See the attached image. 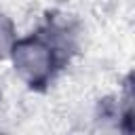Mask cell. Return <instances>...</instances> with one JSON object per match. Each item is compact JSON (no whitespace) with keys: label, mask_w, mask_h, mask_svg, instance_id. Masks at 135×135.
<instances>
[{"label":"cell","mask_w":135,"mask_h":135,"mask_svg":"<svg viewBox=\"0 0 135 135\" xmlns=\"http://www.w3.org/2000/svg\"><path fill=\"white\" fill-rule=\"evenodd\" d=\"M13 59L25 80H30L32 84H40L51 76L55 51L42 38H27L13 46Z\"/></svg>","instance_id":"6da1fadb"},{"label":"cell","mask_w":135,"mask_h":135,"mask_svg":"<svg viewBox=\"0 0 135 135\" xmlns=\"http://www.w3.org/2000/svg\"><path fill=\"white\" fill-rule=\"evenodd\" d=\"M11 40H13V27H11V23L6 21V17L0 15V57L8 51Z\"/></svg>","instance_id":"7a4b0ae2"}]
</instances>
